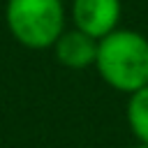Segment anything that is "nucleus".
<instances>
[{"label": "nucleus", "instance_id": "nucleus-3", "mask_svg": "<svg viewBox=\"0 0 148 148\" xmlns=\"http://www.w3.org/2000/svg\"><path fill=\"white\" fill-rule=\"evenodd\" d=\"M123 0H72V23L97 42L120 28Z\"/></svg>", "mask_w": 148, "mask_h": 148}, {"label": "nucleus", "instance_id": "nucleus-2", "mask_svg": "<svg viewBox=\"0 0 148 148\" xmlns=\"http://www.w3.org/2000/svg\"><path fill=\"white\" fill-rule=\"evenodd\" d=\"M5 23L21 46L30 51L53 49L65 32V5L62 0H7Z\"/></svg>", "mask_w": 148, "mask_h": 148}, {"label": "nucleus", "instance_id": "nucleus-5", "mask_svg": "<svg viewBox=\"0 0 148 148\" xmlns=\"http://www.w3.org/2000/svg\"><path fill=\"white\" fill-rule=\"evenodd\" d=\"M125 116H127V127L134 134L136 143L148 146V86L130 95Z\"/></svg>", "mask_w": 148, "mask_h": 148}, {"label": "nucleus", "instance_id": "nucleus-1", "mask_svg": "<svg viewBox=\"0 0 148 148\" xmlns=\"http://www.w3.org/2000/svg\"><path fill=\"white\" fill-rule=\"evenodd\" d=\"M95 69L102 81L125 95L148 86V37L139 30L118 28L97 42Z\"/></svg>", "mask_w": 148, "mask_h": 148}, {"label": "nucleus", "instance_id": "nucleus-4", "mask_svg": "<svg viewBox=\"0 0 148 148\" xmlns=\"http://www.w3.org/2000/svg\"><path fill=\"white\" fill-rule=\"evenodd\" d=\"M53 53L56 60L74 72L95 67V58H97V39L81 32L79 28H65V32L56 39L53 44Z\"/></svg>", "mask_w": 148, "mask_h": 148}, {"label": "nucleus", "instance_id": "nucleus-6", "mask_svg": "<svg viewBox=\"0 0 148 148\" xmlns=\"http://www.w3.org/2000/svg\"><path fill=\"white\" fill-rule=\"evenodd\" d=\"M132 148H148V146H143V143H136V146H132Z\"/></svg>", "mask_w": 148, "mask_h": 148}]
</instances>
